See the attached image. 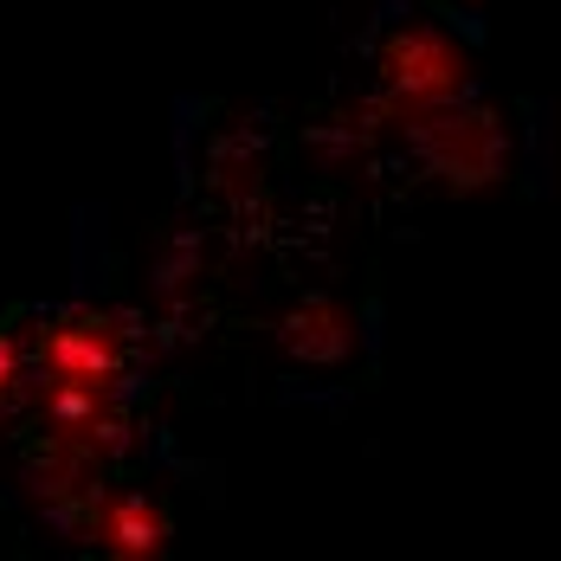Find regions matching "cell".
<instances>
[{"label":"cell","mask_w":561,"mask_h":561,"mask_svg":"<svg viewBox=\"0 0 561 561\" xmlns=\"http://www.w3.org/2000/svg\"><path fill=\"white\" fill-rule=\"evenodd\" d=\"M71 529L91 536V549H104L116 561L169 556V516L156 510V497H142V491H98Z\"/></svg>","instance_id":"cell-4"},{"label":"cell","mask_w":561,"mask_h":561,"mask_svg":"<svg viewBox=\"0 0 561 561\" xmlns=\"http://www.w3.org/2000/svg\"><path fill=\"white\" fill-rule=\"evenodd\" d=\"M407 142L420 149V162L439 174L446 187L471 194V187H491L510 174V129L497 123V111L484 104H439L420 123H407Z\"/></svg>","instance_id":"cell-2"},{"label":"cell","mask_w":561,"mask_h":561,"mask_svg":"<svg viewBox=\"0 0 561 561\" xmlns=\"http://www.w3.org/2000/svg\"><path fill=\"white\" fill-rule=\"evenodd\" d=\"M33 375L39 381H78V388H123V348L104 323L91 317H58L33 342Z\"/></svg>","instance_id":"cell-3"},{"label":"cell","mask_w":561,"mask_h":561,"mask_svg":"<svg viewBox=\"0 0 561 561\" xmlns=\"http://www.w3.org/2000/svg\"><path fill=\"white\" fill-rule=\"evenodd\" d=\"M375 116H388V123H420L426 111H439V104H458V98H471V58L465 46L451 39L446 26H433V20H407V26H393L388 39H381V53H375Z\"/></svg>","instance_id":"cell-1"},{"label":"cell","mask_w":561,"mask_h":561,"mask_svg":"<svg viewBox=\"0 0 561 561\" xmlns=\"http://www.w3.org/2000/svg\"><path fill=\"white\" fill-rule=\"evenodd\" d=\"M98 451H84V446H53L33 471H26V497L46 510V516H58V523H78L84 516V504L104 491L98 484Z\"/></svg>","instance_id":"cell-5"},{"label":"cell","mask_w":561,"mask_h":561,"mask_svg":"<svg viewBox=\"0 0 561 561\" xmlns=\"http://www.w3.org/2000/svg\"><path fill=\"white\" fill-rule=\"evenodd\" d=\"M284 342H290L297 362L330 368V362H342V355L355 348V317H348L342 304H304V310L284 323Z\"/></svg>","instance_id":"cell-6"},{"label":"cell","mask_w":561,"mask_h":561,"mask_svg":"<svg viewBox=\"0 0 561 561\" xmlns=\"http://www.w3.org/2000/svg\"><path fill=\"white\" fill-rule=\"evenodd\" d=\"M33 393V348L20 336H0V407Z\"/></svg>","instance_id":"cell-7"}]
</instances>
